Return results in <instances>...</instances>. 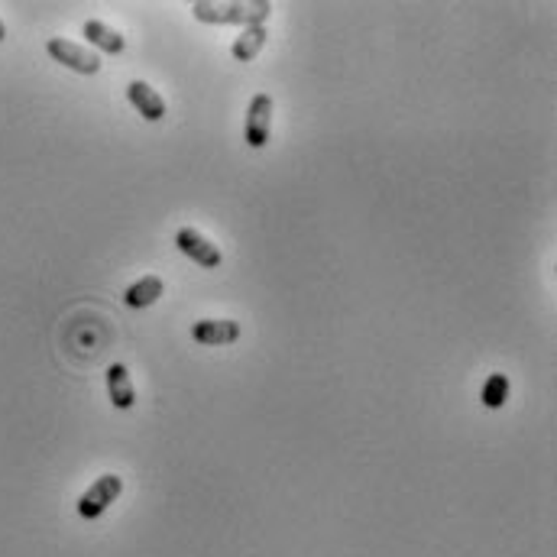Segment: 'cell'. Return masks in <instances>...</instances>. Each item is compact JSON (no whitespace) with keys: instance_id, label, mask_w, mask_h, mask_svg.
Wrapping results in <instances>:
<instances>
[{"instance_id":"6da1fadb","label":"cell","mask_w":557,"mask_h":557,"mask_svg":"<svg viewBox=\"0 0 557 557\" xmlns=\"http://www.w3.org/2000/svg\"><path fill=\"white\" fill-rule=\"evenodd\" d=\"M192 17L201 23H237V26H263L269 17H273V4L269 0H250V4H243V0H234V4H208V0H195L192 4Z\"/></svg>"},{"instance_id":"8fae6325","label":"cell","mask_w":557,"mask_h":557,"mask_svg":"<svg viewBox=\"0 0 557 557\" xmlns=\"http://www.w3.org/2000/svg\"><path fill=\"white\" fill-rule=\"evenodd\" d=\"M263 46H266V26H247L234 39V46H230V56L237 62H253L263 52Z\"/></svg>"},{"instance_id":"7a4b0ae2","label":"cell","mask_w":557,"mask_h":557,"mask_svg":"<svg viewBox=\"0 0 557 557\" xmlns=\"http://www.w3.org/2000/svg\"><path fill=\"white\" fill-rule=\"evenodd\" d=\"M120 493H124V477H117V473H104V477H98L85 489V493L78 496V515L81 519H88V522L101 519V515L120 499Z\"/></svg>"},{"instance_id":"30bf717a","label":"cell","mask_w":557,"mask_h":557,"mask_svg":"<svg viewBox=\"0 0 557 557\" xmlns=\"http://www.w3.org/2000/svg\"><path fill=\"white\" fill-rule=\"evenodd\" d=\"M162 295H166V279L162 276H143L124 292V305L127 308H149V305H156Z\"/></svg>"},{"instance_id":"3957f363","label":"cell","mask_w":557,"mask_h":557,"mask_svg":"<svg viewBox=\"0 0 557 557\" xmlns=\"http://www.w3.org/2000/svg\"><path fill=\"white\" fill-rule=\"evenodd\" d=\"M46 52L52 56V62H59L69 72H78V75H98L104 65L94 49L78 46V43H72V39H62V36H52L46 43Z\"/></svg>"},{"instance_id":"8992f818","label":"cell","mask_w":557,"mask_h":557,"mask_svg":"<svg viewBox=\"0 0 557 557\" xmlns=\"http://www.w3.org/2000/svg\"><path fill=\"white\" fill-rule=\"evenodd\" d=\"M127 101L133 104V111H140L143 120H149V124H156V120L166 117V98L149 85V81H130L127 85Z\"/></svg>"},{"instance_id":"9c48e42d","label":"cell","mask_w":557,"mask_h":557,"mask_svg":"<svg viewBox=\"0 0 557 557\" xmlns=\"http://www.w3.org/2000/svg\"><path fill=\"white\" fill-rule=\"evenodd\" d=\"M81 36L88 39V46L104 52V56H124V49H127V39L120 36L117 30H111L107 23H101V20H85V26H81Z\"/></svg>"},{"instance_id":"4fadbf2b","label":"cell","mask_w":557,"mask_h":557,"mask_svg":"<svg viewBox=\"0 0 557 557\" xmlns=\"http://www.w3.org/2000/svg\"><path fill=\"white\" fill-rule=\"evenodd\" d=\"M7 39V26H4V20H0V43H4Z\"/></svg>"},{"instance_id":"5b68a950","label":"cell","mask_w":557,"mask_h":557,"mask_svg":"<svg viewBox=\"0 0 557 557\" xmlns=\"http://www.w3.org/2000/svg\"><path fill=\"white\" fill-rule=\"evenodd\" d=\"M273 137V98L266 91H256L247 107V146L263 149Z\"/></svg>"},{"instance_id":"7c38bea8","label":"cell","mask_w":557,"mask_h":557,"mask_svg":"<svg viewBox=\"0 0 557 557\" xmlns=\"http://www.w3.org/2000/svg\"><path fill=\"white\" fill-rule=\"evenodd\" d=\"M509 402V379L502 373H493L483 386V405L486 409H502Z\"/></svg>"},{"instance_id":"52a82bcc","label":"cell","mask_w":557,"mask_h":557,"mask_svg":"<svg viewBox=\"0 0 557 557\" xmlns=\"http://www.w3.org/2000/svg\"><path fill=\"white\" fill-rule=\"evenodd\" d=\"M240 334L243 331H240L237 321H230V318H205V321H198L192 328V341L205 344V347H227V344L240 341Z\"/></svg>"},{"instance_id":"ba28073f","label":"cell","mask_w":557,"mask_h":557,"mask_svg":"<svg viewBox=\"0 0 557 557\" xmlns=\"http://www.w3.org/2000/svg\"><path fill=\"white\" fill-rule=\"evenodd\" d=\"M107 396H111V405L120 412H130L137 405V389H133V379L127 373L124 363H111L107 366Z\"/></svg>"},{"instance_id":"277c9868","label":"cell","mask_w":557,"mask_h":557,"mask_svg":"<svg viewBox=\"0 0 557 557\" xmlns=\"http://www.w3.org/2000/svg\"><path fill=\"white\" fill-rule=\"evenodd\" d=\"M175 247H179L192 263H198L201 269H221V263H224V253L217 250V243H211L195 227H179V230H175Z\"/></svg>"}]
</instances>
